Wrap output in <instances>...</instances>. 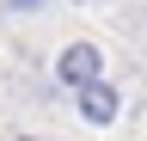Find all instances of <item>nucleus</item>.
<instances>
[{
	"mask_svg": "<svg viewBox=\"0 0 147 141\" xmlns=\"http://www.w3.org/2000/svg\"><path fill=\"white\" fill-rule=\"evenodd\" d=\"M55 80L67 86V92H80V86H92V80H104V49L98 43H67L61 55H55Z\"/></svg>",
	"mask_w": 147,
	"mask_h": 141,
	"instance_id": "f257e3e1",
	"label": "nucleus"
},
{
	"mask_svg": "<svg viewBox=\"0 0 147 141\" xmlns=\"http://www.w3.org/2000/svg\"><path fill=\"white\" fill-rule=\"evenodd\" d=\"M74 111H80V123H92V129H110V123L123 117V92L110 80H92V86L74 92Z\"/></svg>",
	"mask_w": 147,
	"mask_h": 141,
	"instance_id": "f03ea898",
	"label": "nucleus"
},
{
	"mask_svg": "<svg viewBox=\"0 0 147 141\" xmlns=\"http://www.w3.org/2000/svg\"><path fill=\"white\" fill-rule=\"evenodd\" d=\"M6 12H18V19H31V12H49V0H0Z\"/></svg>",
	"mask_w": 147,
	"mask_h": 141,
	"instance_id": "7ed1b4c3",
	"label": "nucleus"
},
{
	"mask_svg": "<svg viewBox=\"0 0 147 141\" xmlns=\"http://www.w3.org/2000/svg\"><path fill=\"white\" fill-rule=\"evenodd\" d=\"M12 141H43V135H12Z\"/></svg>",
	"mask_w": 147,
	"mask_h": 141,
	"instance_id": "20e7f679",
	"label": "nucleus"
}]
</instances>
